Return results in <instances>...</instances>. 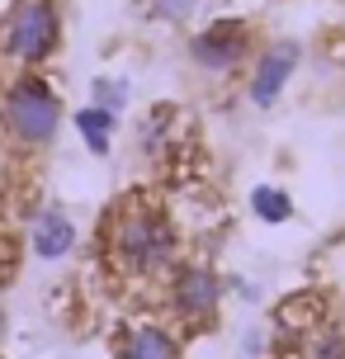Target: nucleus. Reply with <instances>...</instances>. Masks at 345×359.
<instances>
[{
    "mask_svg": "<svg viewBox=\"0 0 345 359\" xmlns=\"http://www.w3.org/2000/svg\"><path fill=\"white\" fill-rule=\"evenodd\" d=\"M175 227L170 213L151 198H128L104 217V251L123 274L133 279H151L175 265Z\"/></svg>",
    "mask_w": 345,
    "mask_h": 359,
    "instance_id": "f257e3e1",
    "label": "nucleus"
},
{
    "mask_svg": "<svg viewBox=\"0 0 345 359\" xmlns=\"http://www.w3.org/2000/svg\"><path fill=\"white\" fill-rule=\"evenodd\" d=\"M62 118H67L62 95L38 72H19L0 95V133L19 151H48L62 133Z\"/></svg>",
    "mask_w": 345,
    "mask_h": 359,
    "instance_id": "f03ea898",
    "label": "nucleus"
},
{
    "mask_svg": "<svg viewBox=\"0 0 345 359\" xmlns=\"http://www.w3.org/2000/svg\"><path fill=\"white\" fill-rule=\"evenodd\" d=\"M298 62H303V48H298L293 38H279V43H265V48L255 53V67H251V86H246V95H251V104H260V109L279 104V95L289 90L293 72H298Z\"/></svg>",
    "mask_w": 345,
    "mask_h": 359,
    "instance_id": "423d86ee",
    "label": "nucleus"
},
{
    "mask_svg": "<svg viewBox=\"0 0 345 359\" xmlns=\"http://www.w3.org/2000/svg\"><path fill=\"white\" fill-rule=\"evenodd\" d=\"M308 359H345V331L341 326H322L308 341Z\"/></svg>",
    "mask_w": 345,
    "mask_h": 359,
    "instance_id": "9b49d317",
    "label": "nucleus"
},
{
    "mask_svg": "<svg viewBox=\"0 0 345 359\" xmlns=\"http://www.w3.org/2000/svg\"><path fill=\"white\" fill-rule=\"evenodd\" d=\"M114 359H184V345H180V336H175L170 326L137 322L123 341H119Z\"/></svg>",
    "mask_w": 345,
    "mask_h": 359,
    "instance_id": "6e6552de",
    "label": "nucleus"
},
{
    "mask_svg": "<svg viewBox=\"0 0 345 359\" xmlns=\"http://www.w3.org/2000/svg\"><path fill=\"white\" fill-rule=\"evenodd\" d=\"M62 48V5L57 0H15L0 24V57L19 72H38Z\"/></svg>",
    "mask_w": 345,
    "mask_h": 359,
    "instance_id": "7ed1b4c3",
    "label": "nucleus"
},
{
    "mask_svg": "<svg viewBox=\"0 0 345 359\" xmlns=\"http://www.w3.org/2000/svg\"><path fill=\"white\" fill-rule=\"evenodd\" d=\"M76 128H81V137H86V147H90L95 156H104L109 151V133H114V109L104 104H90L76 114Z\"/></svg>",
    "mask_w": 345,
    "mask_h": 359,
    "instance_id": "1a4fd4ad",
    "label": "nucleus"
},
{
    "mask_svg": "<svg viewBox=\"0 0 345 359\" xmlns=\"http://www.w3.org/2000/svg\"><path fill=\"white\" fill-rule=\"evenodd\" d=\"M72 246H76V222L67 217V208H57V203L38 208L34 227H29V251L38 260H62Z\"/></svg>",
    "mask_w": 345,
    "mask_h": 359,
    "instance_id": "0eeeda50",
    "label": "nucleus"
},
{
    "mask_svg": "<svg viewBox=\"0 0 345 359\" xmlns=\"http://www.w3.org/2000/svg\"><path fill=\"white\" fill-rule=\"evenodd\" d=\"M165 303L175 312V322H184V331H213L222 317V274L203 260L170 265Z\"/></svg>",
    "mask_w": 345,
    "mask_h": 359,
    "instance_id": "20e7f679",
    "label": "nucleus"
},
{
    "mask_svg": "<svg viewBox=\"0 0 345 359\" xmlns=\"http://www.w3.org/2000/svg\"><path fill=\"white\" fill-rule=\"evenodd\" d=\"M251 208H255V217H265V222H284V217L293 213V198L284 194V189H255Z\"/></svg>",
    "mask_w": 345,
    "mask_h": 359,
    "instance_id": "9d476101",
    "label": "nucleus"
},
{
    "mask_svg": "<svg viewBox=\"0 0 345 359\" xmlns=\"http://www.w3.org/2000/svg\"><path fill=\"white\" fill-rule=\"evenodd\" d=\"M255 29L246 19H213V24H203L199 34L189 38V62L208 76H227L236 72L246 57H255Z\"/></svg>",
    "mask_w": 345,
    "mask_h": 359,
    "instance_id": "39448f33",
    "label": "nucleus"
}]
</instances>
